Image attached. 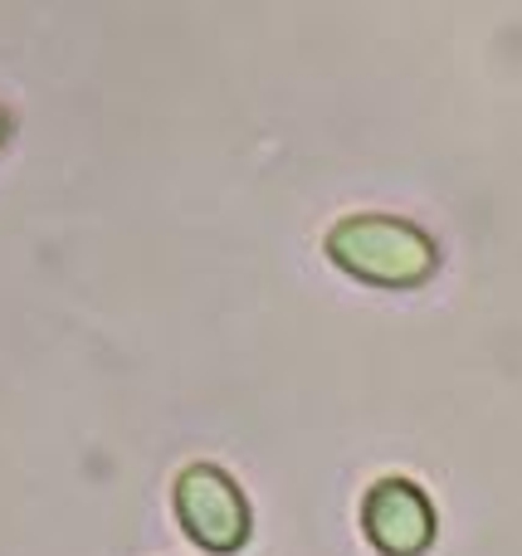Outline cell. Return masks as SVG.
I'll return each mask as SVG.
<instances>
[{
	"mask_svg": "<svg viewBox=\"0 0 522 556\" xmlns=\"http://www.w3.org/2000/svg\"><path fill=\"white\" fill-rule=\"evenodd\" d=\"M0 132H5V113H0Z\"/></svg>",
	"mask_w": 522,
	"mask_h": 556,
	"instance_id": "4",
	"label": "cell"
},
{
	"mask_svg": "<svg viewBox=\"0 0 522 556\" xmlns=\"http://www.w3.org/2000/svg\"><path fill=\"white\" fill-rule=\"evenodd\" d=\"M328 254L371 283H416L435 269V244L420 225L400 220V215H342L328 230Z\"/></svg>",
	"mask_w": 522,
	"mask_h": 556,
	"instance_id": "1",
	"label": "cell"
},
{
	"mask_svg": "<svg viewBox=\"0 0 522 556\" xmlns=\"http://www.w3.org/2000/svg\"><path fill=\"white\" fill-rule=\"evenodd\" d=\"M361 528H367V538L377 542L381 552L416 556V552L430 547V538H435V508H430L420 483L391 473V479L371 483L367 498H361Z\"/></svg>",
	"mask_w": 522,
	"mask_h": 556,
	"instance_id": "3",
	"label": "cell"
},
{
	"mask_svg": "<svg viewBox=\"0 0 522 556\" xmlns=\"http://www.w3.org/2000/svg\"><path fill=\"white\" fill-rule=\"evenodd\" d=\"M176 513L186 532L211 552H234L250 538V503L220 464H186L176 473Z\"/></svg>",
	"mask_w": 522,
	"mask_h": 556,
	"instance_id": "2",
	"label": "cell"
}]
</instances>
